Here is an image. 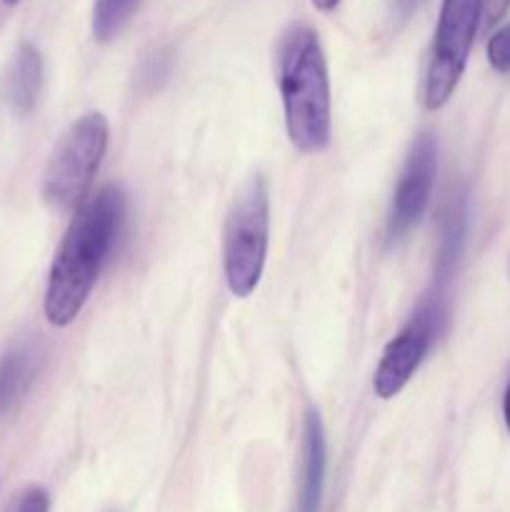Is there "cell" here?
Masks as SVG:
<instances>
[{
  "label": "cell",
  "instance_id": "9c48e42d",
  "mask_svg": "<svg viewBox=\"0 0 510 512\" xmlns=\"http://www.w3.org/2000/svg\"><path fill=\"white\" fill-rule=\"evenodd\" d=\"M43 363V348L35 340H23L0 355V415L8 413L25 395Z\"/></svg>",
  "mask_w": 510,
  "mask_h": 512
},
{
  "label": "cell",
  "instance_id": "5b68a950",
  "mask_svg": "<svg viewBox=\"0 0 510 512\" xmlns=\"http://www.w3.org/2000/svg\"><path fill=\"white\" fill-rule=\"evenodd\" d=\"M480 30V0H443L433 53L425 70L423 103L428 110L443 108L458 88L468 65L475 35Z\"/></svg>",
  "mask_w": 510,
  "mask_h": 512
},
{
  "label": "cell",
  "instance_id": "ba28073f",
  "mask_svg": "<svg viewBox=\"0 0 510 512\" xmlns=\"http://www.w3.org/2000/svg\"><path fill=\"white\" fill-rule=\"evenodd\" d=\"M325 468H328V443H325L323 420L315 410H308L303 423V460H300V488L295 512L320 510Z\"/></svg>",
  "mask_w": 510,
  "mask_h": 512
},
{
  "label": "cell",
  "instance_id": "30bf717a",
  "mask_svg": "<svg viewBox=\"0 0 510 512\" xmlns=\"http://www.w3.org/2000/svg\"><path fill=\"white\" fill-rule=\"evenodd\" d=\"M43 85V58L33 43H23L15 53L8 73V103L18 115H28L35 108Z\"/></svg>",
  "mask_w": 510,
  "mask_h": 512
},
{
  "label": "cell",
  "instance_id": "ac0fdd59",
  "mask_svg": "<svg viewBox=\"0 0 510 512\" xmlns=\"http://www.w3.org/2000/svg\"><path fill=\"white\" fill-rule=\"evenodd\" d=\"M313 5L320 10V13H330V10L338 8L340 0H313Z\"/></svg>",
  "mask_w": 510,
  "mask_h": 512
},
{
  "label": "cell",
  "instance_id": "7c38bea8",
  "mask_svg": "<svg viewBox=\"0 0 510 512\" xmlns=\"http://www.w3.org/2000/svg\"><path fill=\"white\" fill-rule=\"evenodd\" d=\"M138 0H95L93 10V33L100 43H108L123 30L128 18L133 15Z\"/></svg>",
  "mask_w": 510,
  "mask_h": 512
},
{
  "label": "cell",
  "instance_id": "4fadbf2b",
  "mask_svg": "<svg viewBox=\"0 0 510 512\" xmlns=\"http://www.w3.org/2000/svg\"><path fill=\"white\" fill-rule=\"evenodd\" d=\"M488 60L498 73H510V23L490 35Z\"/></svg>",
  "mask_w": 510,
  "mask_h": 512
},
{
  "label": "cell",
  "instance_id": "e0dca14e",
  "mask_svg": "<svg viewBox=\"0 0 510 512\" xmlns=\"http://www.w3.org/2000/svg\"><path fill=\"white\" fill-rule=\"evenodd\" d=\"M503 420H505V428L510 433V380H508V388H505L503 395Z\"/></svg>",
  "mask_w": 510,
  "mask_h": 512
},
{
  "label": "cell",
  "instance_id": "277c9868",
  "mask_svg": "<svg viewBox=\"0 0 510 512\" xmlns=\"http://www.w3.org/2000/svg\"><path fill=\"white\" fill-rule=\"evenodd\" d=\"M108 138L110 128L103 113L83 115L65 130L45 168L43 195L50 205L70 210L85 203L108 150Z\"/></svg>",
  "mask_w": 510,
  "mask_h": 512
},
{
  "label": "cell",
  "instance_id": "3957f363",
  "mask_svg": "<svg viewBox=\"0 0 510 512\" xmlns=\"http://www.w3.org/2000/svg\"><path fill=\"white\" fill-rule=\"evenodd\" d=\"M270 243V198L260 175L235 195L223 228V270L235 298L255 293L263 278Z\"/></svg>",
  "mask_w": 510,
  "mask_h": 512
},
{
  "label": "cell",
  "instance_id": "9a60e30c",
  "mask_svg": "<svg viewBox=\"0 0 510 512\" xmlns=\"http://www.w3.org/2000/svg\"><path fill=\"white\" fill-rule=\"evenodd\" d=\"M510 10V0H480V28H493Z\"/></svg>",
  "mask_w": 510,
  "mask_h": 512
},
{
  "label": "cell",
  "instance_id": "d6986e66",
  "mask_svg": "<svg viewBox=\"0 0 510 512\" xmlns=\"http://www.w3.org/2000/svg\"><path fill=\"white\" fill-rule=\"evenodd\" d=\"M3 3H8V5H15V3H20V0H3Z\"/></svg>",
  "mask_w": 510,
  "mask_h": 512
},
{
  "label": "cell",
  "instance_id": "2e32d148",
  "mask_svg": "<svg viewBox=\"0 0 510 512\" xmlns=\"http://www.w3.org/2000/svg\"><path fill=\"white\" fill-rule=\"evenodd\" d=\"M423 3V0H395V5H398V10L403 15H408V13H413L415 8H418V5Z\"/></svg>",
  "mask_w": 510,
  "mask_h": 512
},
{
  "label": "cell",
  "instance_id": "5bb4252c",
  "mask_svg": "<svg viewBox=\"0 0 510 512\" xmlns=\"http://www.w3.org/2000/svg\"><path fill=\"white\" fill-rule=\"evenodd\" d=\"M10 512H50V495L48 490L40 488V485H33V488L23 490L15 500L13 510Z\"/></svg>",
  "mask_w": 510,
  "mask_h": 512
},
{
  "label": "cell",
  "instance_id": "6da1fadb",
  "mask_svg": "<svg viewBox=\"0 0 510 512\" xmlns=\"http://www.w3.org/2000/svg\"><path fill=\"white\" fill-rule=\"evenodd\" d=\"M123 218L125 195L118 185H105L80 205L50 265L43 298V313L50 325L68 328L75 323L113 253Z\"/></svg>",
  "mask_w": 510,
  "mask_h": 512
},
{
  "label": "cell",
  "instance_id": "8fae6325",
  "mask_svg": "<svg viewBox=\"0 0 510 512\" xmlns=\"http://www.w3.org/2000/svg\"><path fill=\"white\" fill-rule=\"evenodd\" d=\"M465 228H468V203H465L463 193H455L450 195L443 210V223H440V250L438 265H435L440 285L453 275L455 265H458L465 243Z\"/></svg>",
  "mask_w": 510,
  "mask_h": 512
},
{
  "label": "cell",
  "instance_id": "8992f818",
  "mask_svg": "<svg viewBox=\"0 0 510 512\" xmlns=\"http://www.w3.org/2000/svg\"><path fill=\"white\" fill-rule=\"evenodd\" d=\"M448 325V303L440 290L425 295L418 310L410 315L398 335L388 343L373 378V390L380 400H390L410 383L423 360L428 358L435 340Z\"/></svg>",
  "mask_w": 510,
  "mask_h": 512
},
{
  "label": "cell",
  "instance_id": "7a4b0ae2",
  "mask_svg": "<svg viewBox=\"0 0 510 512\" xmlns=\"http://www.w3.org/2000/svg\"><path fill=\"white\" fill-rule=\"evenodd\" d=\"M278 85L288 138L300 153H320L330 143L328 60L318 33L295 25L280 40Z\"/></svg>",
  "mask_w": 510,
  "mask_h": 512
},
{
  "label": "cell",
  "instance_id": "52a82bcc",
  "mask_svg": "<svg viewBox=\"0 0 510 512\" xmlns=\"http://www.w3.org/2000/svg\"><path fill=\"white\" fill-rule=\"evenodd\" d=\"M435 173H438V145H435L433 135L423 133L415 138L413 148H410L393 195L388 223V235L393 240L403 238L423 218L430 193H433Z\"/></svg>",
  "mask_w": 510,
  "mask_h": 512
}]
</instances>
